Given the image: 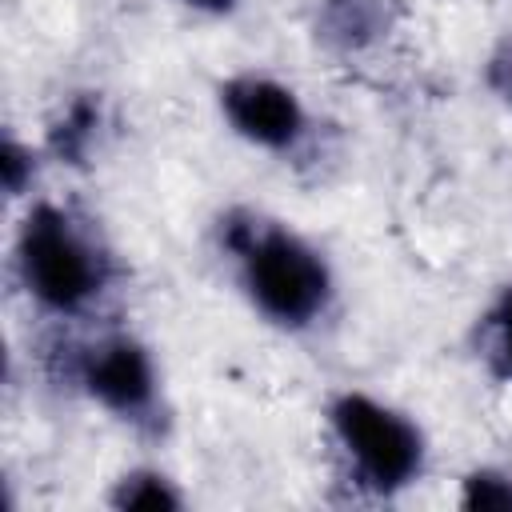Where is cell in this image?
I'll list each match as a JSON object with an SVG mask.
<instances>
[{"instance_id": "cell-3", "label": "cell", "mask_w": 512, "mask_h": 512, "mask_svg": "<svg viewBox=\"0 0 512 512\" xmlns=\"http://www.w3.org/2000/svg\"><path fill=\"white\" fill-rule=\"evenodd\" d=\"M328 432L352 480L372 496H396L424 476L428 440L420 424L368 392H336L328 400Z\"/></svg>"}, {"instance_id": "cell-5", "label": "cell", "mask_w": 512, "mask_h": 512, "mask_svg": "<svg viewBox=\"0 0 512 512\" xmlns=\"http://www.w3.org/2000/svg\"><path fill=\"white\" fill-rule=\"evenodd\" d=\"M216 104L224 124L264 152H296V144L308 136V112L296 96V88L260 76V72H236L216 84Z\"/></svg>"}, {"instance_id": "cell-1", "label": "cell", "mask_w": 512, "mask_h": 512, "mask_svg": "<svg viewBox=\"0 0 512 512\" xmlns=\"http://www.w3.org/2000/svg\"><path fill=\"white\" fill-rule=\"evenodd\" d=\"M220 248L232 256L236 284L252 312L284 332L316 328L336 296L324 252L280 220L232 208L220 220Z\"/></svg>"}, {"instance_id": "cell-12", "label": "cell", "mask_w": 512, "mask_h": 512, "mask_svg": "<svg viewBox=\"0 0 512 512\" xmlns=\"http://www.w3.org/2000/svg\"><path fill=\"white\" fill-rule=\"evenodd\" d=\"M484 84H488V92L500 104L512 108V32L488 52V60H484Z\"/></svg>"}, {"instance_id": "cell-13", "label": "cell", "mask_w": 512, "mask_h": 512, "mask_svg": "<svg viewBox=\"0 0 512 512\" xmlns=\"http://www.w3.org/2000/svg\"><path fill=\"white\" fill-rule=\"evenodd\" d=\"M180 4H188L192 12H204V16H228L240 0H180Z\"/></svg>"}, {"instance_id": "cell-11", "label": "cell", "mask_w": 512, "mask_h": 512, "mask_svg": "<svg viewBox=\"0 0 512 512\" xmlns=\"http://www.w3.org/2000/svg\"><path fill=\"white\" fill-rule=\"evenodd\" d=\"M0 172H4V192L8 196H20L32 184V148L20 144L12 132L4 136V148H0Z\"/></svg>"}, {"instance_id": "cell-6", "label": "cell", "mask_w": 512, "mask_h": 512, "mask_svg": "<svg viewBox=\"0 0 512 512\" xmlns=\"http://www.w3.org/2000/svg\"><path fill=\"white\" fill-rule=\"evenodd\" d=\"M396 0H316V36L336 52H364L396 24Z\"/></svg>"}, {"instance_id": "cell-2", "label": "cell", "mask_w": 512, "mask_h": 512, "mask_svg": "<svg viewBox=\"0 0 512 512\" xmlns=\"http://www.w3.org/2000/svg\"><path fill=\"white\" fill-rule=\"evenodd\" d=\"M16 276L44 312L80 316L104 296L112 260L100 236L80 216L52 200H40L28 208L16 232Z\"/></svg>"}, {"instance_id": "cell-4", "label": "cell", "mask_w": 512, "mask_h": 512, "mask_svg": "<svg viewBox=\"0 0 512 512\" xmlns=\"http://www.w3.org/2000/svg\"><path fill=\"white\" fill-rule=\"evenodd\" d=\"M76 388L124 424L160 420V368L144 340L132 332H104L76 352Z\"/></svg>"}, {"instance_id": "cell-7", "label": "cell", "mask_w": 512, "mask_h": 512, "mask_svg": "<svg viewBox=\"0 0 512 512\" xmlns=\"http://www.w3.org/2000/svg\"><path fill=\"white\" fill-rule=\"evenodd\" d=\"M108 504L112 508H144V512H176V508H184V492L160 468H128L124 476L112 480Z\"/></svg>"}, {"instance_id": "cell-8", "label": "cell", "mask_w": 512, "mask_h": 512, "mask_svg": "<svg viewBox=\"0 0 512 512\" xmlns=\"http://www.w3.org/2000/svg\"><path fill=\"white\" fill-rule=\"evenodd\" d=\"M480 340H484V360L488 368L512 384V284L500 288V296L488 304L480 320Z\"/></svg>"}, {"instance_id": "cell-10", "label": "cell", "mask_w": 512, "mask_h": 512, "mask_svg": "<svg viewBox=\"0 0 512 512\" xmlns=\"http://www.w3.org/2000/svg\"><path fill=\"white\" fill-rule=\"evenodd\" d=\"M100 124V108L92 104V100H76V104H68V112H64V120L52 128V148L60 152V156H80L88 144H92V128Z\"/></svg>"}, {"instance_id": "cell-9", "label": "cell", "mask_w": 512, "mask_h": 512, "mask_svg": "<svg viewBox=\"0 0 512 512\" xmlns=\"http://www.w3.org/2000/svg\"><path fill=\"white\" fill-rule=\"evenodd\" d=\"M460 508H468V512L512 508V476L500 468H472L460 480Z\"/></svg>"}]
</instances>
